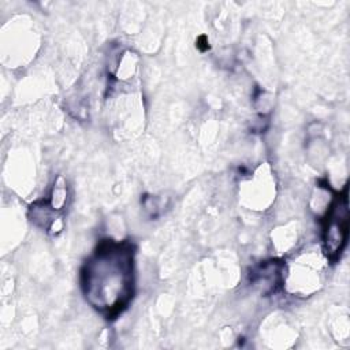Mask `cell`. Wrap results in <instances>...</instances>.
I'll use <instances>...</instances> for the list:
<instances>
[{
	"instance_id": "cell-1",
	"label": "cell",
	"mask_w": 350,
	"mask_h": 350,
	"mask_svg": "<svg viewBox=\"0 0 350 350\" xmlns=\"http://www.w3.org/2000/svg\"><path fill=\"white\" fill-rule=\"evenodd\" d=\"M86 294L96 298L97 308L122 309L133 287V269L130 247L107 243L83 273Z\"/></svg>"
},
{
	"instance_id": "cell-2",
	"label": "cell",
	"mask_w": 350,
	"mask_h": 350,
	"mask_svg": "<svg viewBox=\"0 0 350 350\" xmlns=\"http://www.w3.org/2000/svg\"><path fill=\"white\" fill-rule=\"evenodd\" d=\"M347 235V205L338 201L328 216L325 227V247L328 254H335L342 250Z\"/></svg>"
}]
</instances>
